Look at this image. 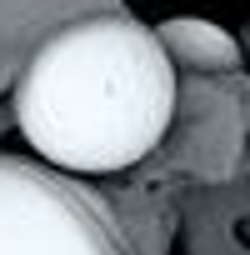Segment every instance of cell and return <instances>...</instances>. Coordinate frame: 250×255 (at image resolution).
<instances>
[{
	"instance_id": "cell-3",
	"label": "cell",
	"mask_w": 250,
	"mask_h": 255,
	"mask_svg": "<svg viewBox=\"0 0 250 255\" xmlns=\"http://www.w3.org/2000/svg\"><path fill=\"white\" fill-rule=\"evenodd\" d=\"M155 40L165 45L170 65H185L195 75H225L240 65V40L205 15H170L165 25H155Z\"/></svg>"
},
{
	"instance_id": "cell-2",
	"label": "cell",
	"mask_w": 250,
	"mask_h": 255,
	"mask_svg": "<svg viewBox=\"0 0 250 255\" xmlns=\"http://www.w3.org/2000/svg\"><path fill=\"white\" fill-rule=\"evenodd\" d=\"M0 255H130L105 200L40 160L0 155Z\"/></svg>"
},
{
	"instance_id": "cell-1",
	"label": "cell",
	"mask_w": 250,
	"mask_h": 255,
	"mask_svg": "<svg viewBox=\"0 0 250 255\" xmlns=\"http://www.w3.org/2000/svg\"><path fill=\"white\" fill-rule=\"evenodd\" d=\"M25 145L70 175L145 160L175 120V65L135 15H80L45 35L15 80Z\"/></svg>"
}]
</instances>
